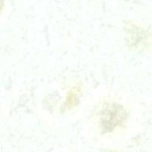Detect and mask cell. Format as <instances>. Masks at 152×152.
<instances>
[{
    "mask_svg": "<svg viewBox=\"0 0 152 152\" xmlns=\"http://www.w3.org/2000/svg\"><path fill=\"white\" fill-rule=\"evenodd\" d=\"M96 119L101 133L107 134L123 127L127 122L128 114L122 105L109 102L101 107Z\"/></svg>",
    "mask_w": 152,
    "mask_h": 152,
    "instance_id": "1",
    "label": "cell"
},
{
    "mask_svg": "<svg viewBox=\"0 0 152 152\" xmlns=\"http://www.w3.org/2000/svg\"><path fill=\"white\" fill-rule=\"evenodd\" d=\"M77 99H78V96H77V94L75 92H74L73 91L69 92L68 97H67V108H72V107L75 105V103L77 102Z\"/></svg>",
    "mask_w": 152,
    "mask_h": 152,
    "instance_id": "2",
    "label": "cell"
}]
</instances>
